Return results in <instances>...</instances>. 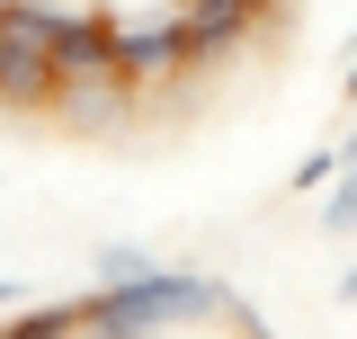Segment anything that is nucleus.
<instances>
[{"mask_svg": "<svg viewBox=\"0 0 357 339\" xmlns=\"http://www.w3.org/2000/svg\"><path fill=\"white\" fill-rule=\"evenodd\" d=\"M178 322H250L259 331V312L232 295L215 268H143L126 286H89V331L143 339V331H178Z\"/></svg>", "mask_w": 357, "mask_h": 339, "instance_id": "1", "label": "nucleus"}, {"mask_svg": "<svg viewBox=\"0 0 357 339\" xmlns=\"http://www.w3.org/2000/svg\"><path fill=\"white\" fill-rule=\"evenodd\" d=\"M349 161H357V134H349V143H331V152H304V161H295V188H304V197H321Z\"/></svg>", "mask_w": 357, "mask_h": 339, "instance_id": "7", "label": "nucleus"}, {"mask_svg": "<svg viewBox=\"0 0 357 339\" xmlns=\"http://www.w3.org/2000/svg\"><path fill=\"white\" fill-rule=\"evenodd\" d=\"M134 72L126 63H107V72H63V89H54V116L63 126H81V134H107V126H126L134 116Z\"/></svg>", "mask_w": 357, "mask_h": 339, "instance_id": "4", "label": "nucleus"}, {"mask_svg": "<svg viewBox=\"0 0 357 339\" xmlns=\"http://www.w3.org/2000/svg\"><path fill=\"white\" fill-rule=\"evenodd\" d=\"M89 268H98V286H126V277H143V268H161V259L143 250V241H107V250L89 259Z\"/></svg>", "mask_w": 357, "mask_h": 339, "instance_id": "8", "label": "nucleus"}, {"mask_svg": "<svg viewBox=\"0 0 357 339\" xmlns=\"http://www.w3.org/2000/svg\"><path fill=\"white\" fill-rule=\"evenodd\" d=\"M321 232H331V241H349V232H357V161L331 179V197H321Z\"/></svg>", "mask_w": 357, "mask_h": 339, "instance_id": "6", "label": "nucleus"}, {"mask_svg": "<svg viewBox=\"0 0 357 339\" xmlns=\"http://www.w3.org/2000/svg\"><path fill=\"white\" fill-rule=\"evenodd\" d=\"M116 63H126L134 81H170L178 63H197V54H188V0L143 9V18H126V9H116Z\"/></svg>", "mask_w": 357, "mask_h": 339, "instance_id": "3", "label": "nucleus"}, {"mask_svg": "<svg viewBox=\"0 0 357 339\" xmlns=\"http://www.w3.org/2000/svg\"><path fill=\"white\" fill-rule=\"evenodd\" d=\"M349 98H357V54H349Z\"/></svg>", "mask_w": 357, "mask_h": 339, "instance_id": "11", "label": "nucleus"}, {"mask_svg": "<svg viewBox=\"0 0 357 339\" xmlns=\"http://www.w3.org/2000/svg\"><path fill=\"white\" fill-rule=\"evenodd\" d=\"M89 322V295L72 303H18V339H63V331H81Z\"/></svg>", "mask_w": 357, "mask_h": 339, "instance_id": "5", "label": "nucleus"}, {"mask_svg": "<svg viewBox=\"0 0 357 339\" xmlns=\"http://www.w3.org/2000/svg\"><path fill=\"white\" fill-rule=\"evenodd\" d=\"M54 89H63V72H54L45 27L27 9L0 0V107H9V116H36V107H54Z\"/></svg>", "mask_w": 357, "mask_h": 339, "instance_id": "2", "label": "nucleus"}, {"mask_svg": "<svg viewBox=\"0 0 357 339\" xmlns=\"http://www.w3.org/2000/svg\"><path fill=\"white\" fill-rule=\"evenodd\" d=\"M0 303H18V286H9V277H0Z\"/></svg>", "mask_w": 357, "mask_h": 339, "instance_id": "10", "label": "nucleus"}, {"mask_svg": "<svg viewBox=\"0 0 357 339\" xmlns=\"http://www.w3.org/2000/svg\"><path fill=\"white\" fill-rule=\"evenodd\" d=\"M340 303H357V268H340Z\"/></svg>", "mask_w": 357, "mask_h": 339, "instance_id": "9", "label": "nucleus"}]
</instances>
